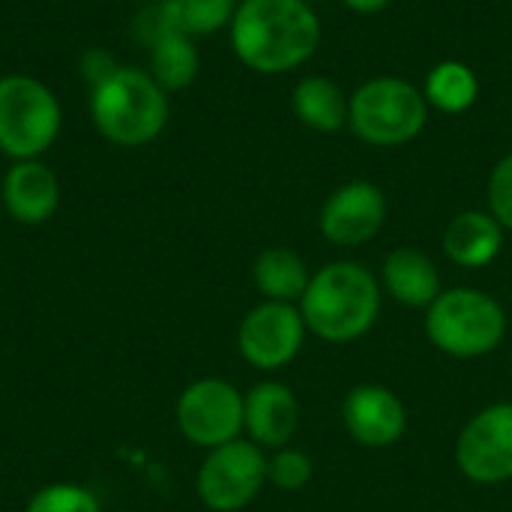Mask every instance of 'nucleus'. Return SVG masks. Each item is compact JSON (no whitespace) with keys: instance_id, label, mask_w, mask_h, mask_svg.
Wrapping results in <instances>:
<instances>
[{"instance_id":"1","label":"nucleus","mask_w":512,"mask_h":512,"mask_svg":"<svg viewBox=\"0 0 512 512\" xmlns=\"http://www.w3.org/2000/svg\"><path fill=\"white\" fill-rule=\"evenodd\" d=\"M228 33L237 60L261 75L291 72L321 45V21L306 0H240Z\"/></svg>"},{"instance_id":"2","label":"nucleus","mask_w":512,"mask_h":512,"mask_svg":"<svg viewBox=\"0 0 512 512\" xmlns=\"http://www.w3.org/2000/svg\"><path fill=\"white\" fill-rule=\"evenodd\" d=\"M297 306L309 333L330 345H348L375 327L381 315V282L357 261H333L312 273Z\"/></svg>"},{"instance_id":"3","label":"nucleus","mask_w":512,"mask_h":512,"mask_svg":"<svg viewBox=\"0 0 512 512\" xmlns=\"http://www.w3.org/2000/svg\"><path fill=\"white\" fill-rule=\"evenodd\" d=\"M90 123L114 147H147L153 144L171 117L168 93L156 78L141 69L120 63L102 84L90 87Z\"/></svg>"},{"instance_id":"4","label":"nucleus","mask_w":512,"mask_h":512,"mask_svg":"<svg viewBox=\"0 0 512 512\" xmlns=\"http://www.w3.org/2000/svg\"><path fill=\"white\" fill-rule=\"evenodd\" d=\"M63 105L36 75H0V153L12 162L42 159L60 138Z\"/></svg>"},{"instance_id":"5","label":"nucleus","mask_w":512,"mask_h":512,"mask_svg":"<svg viewBox=\"0 0 512 512\" xmlns=\"http://www.w3.org/2000/svg\"><path fill=\"white\" fill-rule=\"evenodd\" d=\"M429 342L456 360L492 354L507 336L504 306L480 288H450L426 309Z\"/></svg>"},{"instance_id":"6","label":"nucleus","mask_w":512,"mask_h":512,"mask_svg":"<svg viewBox=\"0 0 512 512\" xmlns=\"http://www.w3.org/2000/svg\"><path fill=\"white\" fill-rule=\"evenodd\" d=\"M426 120L429 102L405 78H369L348 99V126L372 147H402L426 129Z\"/></svg>"},{"instance_id":"7","label":"nucleus","mask_w":512,"mask_h":512,"mask_svg":"<svg viewBox=\"0 0 512 512\" xmlns=\"http://www.w3.org/2000/svg\"><path fill=\"white\" fill-rule=\"evenodd\" d=\"M267 483V456L252 441H228L207 450L198 468L195 492L210 512H240L249 507Z\"/></svg>"},{"instance_id":"8","label":"nucleus","mask_w":512,"mask_h":512,"mask_svg":"<svg viewBox=\"0 0 512 512\" xmlns=\"http://www.w3.org/2000/svg\"><path fill=\"white\" fill-rule=\"evenodd\" d=\"M174 417L192 447L216 450L243 432V393L231 381L201 378L180 393Z\"/></svg>"},{"instance_id":"9","label":"nucleus","mask_w":512,"mask_h":512,"mask_svg":"<svg viewBox=\"0 0 512 512\" xmlns=\"http://www.w3.org/2000/svg\"><path fill=\"white\" fill-rule=\"evenodd\" d=\"M306 333L309 330L297 303L264 300L240 321L237 351L249 366L261 372H276L300 354Z\"/></svg>"},{"instance_id":"10","label":"nucleus","mask_w":512,"mask_h":512,"mask_svg":"<svg viewBox=\"0 0 512 512\" xmlns=\"http://www.w3.org/2000/svg\"><path fill=\"white\" fill-rule=\"evenodd\" d=\"M459 471L480 486L512 480V402H498L474 414L456 441Z\"/></svg>"},{"instance_id":"11","label":"nucleus","mask_w":512,"mask_h":512,"mask_svg":"<svg viewBox=\"0 0 512 512\" xmlns=\"http://www.w3.org/2000/svg\"><path fill=\"white\" fill-rule=\"evenodd\" d=\"M387 222V195L369 180H351L339 186L321 207L318 228L333 246H363Z\"/></svg>"},{"instance_id":"12","label":"nucleus","mask_w":512,"mask_h":512,"mask_svg":"<svg viewBox=\"0 0 512 512\" xmlns=\"http://www.w3.org/2000/svg\"><path fill=\"white\" fill-rule=\"evenodd\" d=\"M342 423L360 447L387 450L405 435L408 411L390 387L360 384L342 402Z\"/></svg>"},{"instance_id":"13","label":"nucleus","mask_w":512,"mask_h":512,"mask_svg":"<svg viewBox=\"0 0 512 512\" xmlns=\"http://www.w3.org/2000/svg\"><path fill=\"white\" fill-rule=\"evenodd\" d=\"M300 426V402L282 381H261L243 393V429L261 450H282Z\"/></svg>"},{"instance_id":"14","label":"nucleus","mask_w":512,"mask_h":512,"mask_svg":"<svg viewBox=\"0 0 512 512\" xmlns=\"http://www.w3.org/2000/svg\"><path fill=\"white\" fill-rule=\"evenodd\" d=\"M3 213L21 225H42L60 207V180L42 159L12 162L0 183Z\"/></svg>"},{"instance_id":"15","label":"nucleus","mask_w":512,"mask_h":512,"mask_svg":"<svg viewBox=\"0 0 512 512\" xmlns=\"http://www.w3.org/2000/svg\"><path fill=\"white\" fill-rule=\"evenodd\" d=\"M381 285L396 303L408 309H429L444 291L438 264L414 246H399L384 258Z\"/></svg>"},{"instance_id":"16","label":"nucleus","mask_w":512,"mask_h":512,"mask_svg":"<svg viewBox=\"0 0 512 512\" xmlns=\"http://www.w3.org/2000/svg\"><path fill=\"white\" fill-rule=\"evenodd\" d=\"M504 249V228L489 210H465L444 228V252L456 267H489Z\"/></svg>"},{"instance_id":"17","label":"nucleus","mask_w":512,"mask_h":512,"mask_svg":"<svg viewBox=\"0 0 512 512\" xmlns=\"http://www.w3.org/2000/svg\"><path fill=\"white\" fill-rule=\"evenodd\" d=\"M348 99L351 96H345L333 78L306 75L291 93V108L303 126L315 132H339L348 123Z\"/></svg>"},{"instance_id":"18","label":"nucleus","mask_w":512,"mask_h":512,"mask_svg":"<svg viewBox=\"0 0 512 512\" xmlns=\"http://www.w3.org/2000/svg\"><path fill=\"white\" fill-rule=\"evenodd\" d=\"M309 267L306 261L285 246H270L264 249L255 264H252V282L261 291L264 300L273 303H300V297L309 288Z\"/></svg>"},{"instance_id":"19","label":"nucleus","mask_w":512,"mask_h":512,"mask_svg":"<svg viewBox=\"0 0 512 512\" xmlns=\"http://www.w3.org/2000/svg\"><path fill=\"white\" fill-rule=\"evenodd\" d=\"M201 69V57L195 48V39L177 30H156V36L150 39V66L147 72L156 78V84L165 93H177L186 90Z\"/></svg>"},{"instance_id":"20","label":"nucleus","mask_w":512,"mask_h":512,"mask_svg":"<svg viewBox=\"0 0 512 512\" xmlns=\"http://www.w3.org/2000/svg\"><path fill=\"white\" fill-rule=\"evenodd\" d=\"M237 0H159L153 6L159 27L186 33V36H210L231 24Z\"/></svg>"},{"instance_id":"21","label":"nucleus","mask_w":512,"mask_h":512,"mask_svg":"<svg viewBox=\"0 0 512 512\" xmlns=\"http://www.w3.org/2000/svg\"><path fill=\"white\" fill-rule=\"evenodd\" d=\"M423 96L432 108H438L444 114H462L477 102L480 81H477L474 69L465 66L462 60H441L438 66L429 69Z\"/></svg>"},{"instance_id":"22","label":"nucleus","mask_w":512,"mask_h":512,"mask_svg":"<svg viewBox=\"0 0 512 512\" xmlns=\"http://www.w3.org/2000/svg\"><path fill=\"white\" fill-rule=\"evenodd\" d=\"M24 512H102L99 498L78 483H51L33 492Z\"/></svg>"},{"instance_id":"23","label":"nucleus","mask_w":512,"mask_h":512,"mask_svg":"<svg viewBox=\"0 0 512 512\" xmlns=\"http://www.w3.org/2000/svg\"><path fill=\"white\" fill-rule=\"evenodd\" d=\"M315 465L312 459L297 450V447H282L273 450V456L267 459V483H273L279 492H300L312 483Z\"/></svg>"},{"instance_id":"24","label":"nucleus","mask_w":512,"mask_h":512,"mask_svg":"<svg viewBox=\"0 0 512 512\" xmlns=\"http://www.w3.org/2000/svg\"><path fill=\"white\" fill-rule=\"evenodd\" d=\"M489 213L501 222L504 231H512V153H507L489 174Z\"/></svg>"},{"instance_id":"25","label":"nucleus","mask_w":512,"mask_h":512,"mask_svg":"<svg viewBox=\"0 0 512 512\" xmlns=\"http://www.w3.org/2000/svg\"><path fill=\"white\" fill-rule=\"evenodd\" d=\"M117 66H120V63H117L105 48H87V51L81 54L78 72H81V78L87 81V87H96V84H102Z\"/></svg>"},{"instance_id":"26","label":"nucleus","mask_w":512,"mask_h":512,"mask_svg":"<svg viewBox=\"0 0 512 512\" xmlns=\"http://www.w3.org/2000/svg\"><path fill=\"white\" fill-rule=\"evenodd\" d=\"M348 9H354V12H360V15H375V12H381L390 0H342Z\"/></svg>"},{"instance_id":"27","label":"nucleus","mask_w":512,"mask_h":512,"mask_svg":"<svg viewBox=\"0 0 512 512\" xmlns=\"http://www.w3.org/2000/svg\"><path fill=\"white\" fill-rule=\"evenodd\" d=\"M0 219H3V204H0Z\"/></svg>"}]
</instances>
